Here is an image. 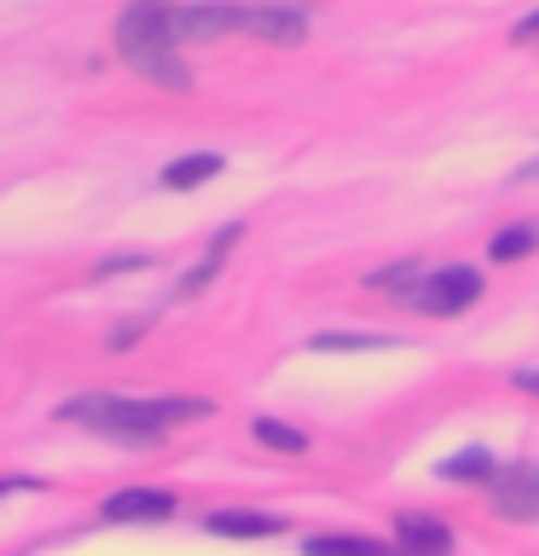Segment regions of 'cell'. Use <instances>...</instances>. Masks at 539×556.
<instances>
[{"instance_id": "1", "label": "cell", "mask_w": 539, "mask_h": 556, "mask_svg": "<svg viewBox=\"0 0 539 556\" xmlns=\"http://www.w3.org/2000/svg\"><path fill=\"white\" fill-rule=\"evenodd\" d=\"M215 406L198 394H163V400H122V394H76L64 400L59 417L64 424H82V429H99L122 446H156L168 429L191 424V417H209Z\"/></svg>"}, {"instance_id": "2", "label": "cell", "mask_w": 539, "mask_h": 556, "mask_svg": "<svg viewBox=\"0 0 539 556\" xmlns=\"http://www.w3.org/2000/svg\"><path fill=\"white\" fill-rule=\"evenodd\" d=\"M174 12H180L174 0H128V12L116 17V52H122V64L139 70L146 81L186 93L191 70L180 64V52H174Z\"/></svg>"}, {"instance_id": "3", "label": "cell", "mask_w": 539, "mask_h": 556, "mask_svg": "<svg viewBox=\"0 0 539 556\" xmlns=\"http://www.w3.org/2000/svg\"><path fill=\"white\" fill-rule=\"evenodd\" d=\"M209 41V35H255L267 47H296L308 35L302 7H238V0H209V7L174 12V41Z\"/></svg>"}, {"instance_id": "4", "label": "cell", "mask_w": 539, "mask_h": 556, "mask_svg": "<svg viewBox=\"0 0 539 556\" xmlns=\"http://www.w3.org/2000/svg\"><path fill=\"white\" fill-rule=\"evenodd\" d=\"M412 302L424 313H435V319H452V313H464V307L481 302V273L476 267H441V273L417 278Z\"/></svg>"}, {"instance_id": "5", "label": "cell", "mask_w": 539, "mask_h": 556, "mask_svg": "<svg viewBox=\"0 0 539 556\" xmlns=\"http://www.w3.org/2000/svg\"><path fill=\"white\" fill-rule=\"evenodd\" d=\"M487 498L504 521H539V464H504L487 481Z\"/></svg>"}, {"instance_id": "6", "label": "cell", "mask_w": 539, "mask_h": 556, "mask_svg": "<svg viewBox=\"0 0 539 556\" xmlns=\"http://www.w3.org/2000/svg\"><path fill=\"white\" fill-rule=\"evenodd\" d=\"M394 556H452V528L429 510H394Z\"/></svg>"}, {"instance_id": "7", "label": "cell", "mask_w": 539, "mask_h": 556, "mask_svg": "<svg viewBox=\"0 0 539 556\" xmlns=\"http://www.w3.org/2000/svg\"><path fill=\"white\" fill-rule=\"evenodd\" d=\"M180 504L163 486H128V493H111L99 504V521H168Z\"/></svg>"}, {"instance_id": "8", "label": "cell", "mask_w": 539, "mask_h": 556, "mask_svg": "<svg viewBox=\"0 0 539 556\" xmlns=\"http://www.w3.org/2000/svg\"><path fill=\"white\" fill-rule=\"evenodd\" d=\"M209 533H221V539H273V533H285V516H261V510H215L203 521Z\"/></svg>"}, {"instance_id": "9", "label": "cell", "mask_w": 539, "mask_h": 556, "mask_svg": "<svg viewBox=\"0 0 539 556\" xmlns=\"http://www.w3.org/2000/svg\"><path fill=\"white\" fill-rule=\"evenodd\" d=\"M215 174H221V156L215 151H191V156H174V163L163 168V186L168 191H191V186L215 180Z\"/></svg>"}, {"instance_id": "10", "label": "cell", "mask_w": 539, "mask_h": 556, "mask_svg": "<svg viewBox=\"0 0 539 556\" xmlns=\"http://www.w3.org/2000/svg\"><path fill=\"white\" fill-rule=\"evenodd\" d=\"M302 556H394V545H377V539L360 533H319L302 545Z\"/></svg>"}, {"instance_id": "11", "label": "cell", "mask_w": 539, "mask_h": 556, "mask_svg": "<svg viewBox=\"0 0 539 556\" xmlns=\"http://www.w3.org/2000/svg\"><path fill=\"white\" fill-rule=\"evenodd\" d=\"M238 232H243V226H221V232H215V243H209V255H203L198 267L186 273V285H180V295H198V290L209 285V278L221 273V261H226V250H233V243H238Z\"/></svg>"}, {"instance_id": "12", "label": "cell", "mask_w": 539, "mask_h": 556, "mask_svg": "<svg viewBox=\"0 0 539 556\" xmlns=\"http://www.w3.org/2000/svg\"><path fill=\"white\" fill-rule=\"evenodd\" d=\"M499 464L487 458V452H459V458L441 464V481H493Z\"/></svg>"}, {"instance_id": "13", "label": "cell", "mask_w": 539, "mask_h": 556, "mask_svg": "<svg viewBox=\"0 0 539 556\" xmlns=\"http://www.w3.org/2000/svg\"><path fill=\"white\" fill-rule=\"evenodd\" d=\"M493 250V261H522V255H534L539 250V226H504V232L487 243Z\"/></svg>"}, {"instance_id": "14", "label": "cell", "mask_w": 539, "mask_h": 556, "mask_svg": "<svg viewBox=\"0 0 539 556\" xmlns=\"http://www.w3.org/2000/svg\"><path fill=\"white\" fill-rule=\"evenodd\" d=\"M255 441L273 446V452H308V434L290 429V424H278V417H255Z\"/></svg>"}, {"instance_id": "15", "label": "cell", "mask_w": 539, "mask_h": 556, "mask_svg": "<svg viewBox=\"0 0 539 556\" xmlns=\"http://www.w3.org/2000/svg\"><path fill=\"white\" fill-rule=\"evenodd\" d=\"M372 290H389V295H412L417 290V267H383V273H372L365 278Z\"/></svg>"}, {"instance_id": "16", "label": "cell", "mask_w": 539, "mask_h": 556, "mask_svg": "<svg viewBox=\"0 0 539 556\" xmlns=\"http://www.w3.org/2000/svg\"><path fill=\"white\" fill-rule=\"evenodd\" d=\"M313 348L319 354H330V348H389V337H313Z\"/></svg>"}, {"instance_id": "17", "label": "cell", "mask_w": 539, "mask_h": 556, "mask_svg": "<svg viewBox=\"0 0 539 556\" xmlns=\"http://www.w3.org/2000/svg\"><path fill=\"white\" fill-rule=\"evenodd\" d=\"M146 330H151V319H122V325L111 330V348H134L139 337H146Z\"/></svg>"}, {"instance_id": "18", "label": "cell", "mask_w": 539, "mask_h": 556, "mask_svg": "<svg viewBox=\"0 0 539 556\" xmlns=\"http://www.w3.org/2000/svg\"><path fill=\"white\" fill-rule=\"evenodd\" d=\"M134 267H151L146 255H116V261H99V278H116V273H134Z\"/></svg>"}, {"instance_id": "19", "label": "cell", "mask_w": 539, "mask_h": 556, "mask_svg": "<svg viewBox=\"0 0 539 556\" xmlns=\"http://www.w3.org/2000/svg\"><path fill=\"white\" fill-rule=\"evenodd\" d=\"M511 41H516V47H534V41H539V12H528V17H522V24L511 29Z\"/></svg>"}, {"instance_id": "20", "label": "cell", "mask_w": 539, "mask_h": 556, "mask_svg": "<svg viewBox=\"0 0 539 556\" xmlns=\"http://www.w3.org/2000/svg\"><path fill=\"white\" fill-rule=\"evenodd\" d=\"M516 389L522 394H539V371H516Z\"/></svg>"}, {"instance_id": "21", "label": "cell", "mask_w": 539, "mask_h": 556, "mask_svg": "<svg viewBox=\"0 0 539 556\" xmlns=\"http://www.w3.org/2000/svg\"><path fill=\"white\" fill-rule=\"evenodd\" d=\"M528 174H539V163H534V168H528Z\"/></svg>"}]
</instances>
